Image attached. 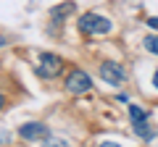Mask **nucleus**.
<instances>
[{"mask_svg":"<svg viewBox=\"0 0 158 147\" xmlns=\"http://www.w3.org/2000/svg\"><path fill=\"white\" fill-rule=\"evenodd\" d=\"M77 26L82 34H108L113 29V24L100 13H82L77 18Z\"/></svg>","mask_w":158,"mask_h":147,"instance_id":"f257e3e1","label":"nucleus"},{"mask_svg":"<svg viewBox=\"0 0 158 147\" xmlns=\"http://www.w3.org/2000/svg\"><path fill=\"white\" fill-rule=\"evenodd\" d=\"M63 68V61L58 55H53V53H42L37 61V76L40 79H53V76H58Z\"/></svg>","mask_w":158,"mask_h":147,"instance_id":"f03ea898","label":"nucleus"},{"mask_svg":"<svg viewBox=\"0 0 158 147\" xmlns=\"http://www.w3.org/2000/svg\"><path fill=\"white\" fill-rule=\"evenodd\" d=\"M19 137L27 142H50V129L45 124H37V121H29V124L19 126Z\"/></svg>","mask_w":158,"mask_h":147,"instance_id":"7ed1b4c3","label":"nucleus"},{"mask_svg":"<svg viewBox=\"0 0 158 147\" xmlns=\"http://www.w3.org/2000/svg\"><path fill=\"white\" fill-rule=\"evenodd\" d=\"M90 89H92L90 74L82 71V68H74V71L69 74V79H66V92H71V95H82V92H90Z\"/></svg>","mask_w":158,"mask_h":147,"instance_id":"20e7f679","label":"nucleus"},{"mask_svg":"<svg viewBox=\"0 0 158 147\" xmlns=\"http://www.w3.org/2000/svg\"><path fill=\"white\" fill-rule=\"evenodd\" d=\"M100 79L108 81V84H113V87H121L127 81V71L116 61H103L100 63Z\"/></svg>","mask_w":158,"mask_h":147,"instance_id":"39448f33","label":"nucleus"},{"mask_svg":"<svg viewBox=\"0 0 158 147\" xmlns=\"http://www.w3.org/2000/svg\"><path fill=\"white\" fill-rule=\"evenodd\" d=\"M74 11H77L74 3H61V6L50 8V18H53V24H63L69 16H74Z\"/></svg>","mask_w":158,"mask_h":147,"instance_id":"423d86ee","label":"nucleus"},{"mask_svg":"<svg viewBox=\"0 0 158 147\" xmlns=\"http://www.w3.org/2000/svg\"><path fill=\"white\" fill-rule=\"evenodd\" d=\"M132 129H135V134L140 137L142 142H150V139H156V129L150 126V121H148V118L135 121V124H132Z\"/></svg>","mask_w":158,"mask_h":147,"instance_id":"0eeeda50","label":"nucleus"},{"mask_svg":"<svg viewBox=\"0 0 158 147\" xmlns=\"http://www.w3.org/2000/svg\"><path fill=\"white\" fill-rule=\"evenodd\" d=\"M129 118H132V124H135V121L150 118V113H148L145 108H140V105H129Z\"/></svg>","mask_w":158,"mask_h":147,"instance_id":"6e6552de","label":"nucleus"},{"mask_svg":"<svg viewBox=\"0 0 158 147\" xmlns=\"http://www.w3.org/2000/svg\"><path fill=\"white\" fill-rule=\"evenodd\" d=\"M142 45H145V50H148V53L158 55V34H148L145 40H142Z\"/></svg>","mask_w":158,"mask_h":147,"instance_id":"1a4fd4ad","label":"nucleus"},{"mask_svg":"<svg viewBox=\"0 0 158 147\" xmlns=\"http://www.w3.org/2000/svg\"><path fill=\"white\" fill-rule=\"evenodd\" d=\"M148 24H150L153 29H158V18H148Z\"/></svg>","mask_w":158,"mask_h":147,"instance_id":"9d476101","label":"nucleus"},{"mask_svg":"<svg viewBox=\"0 0 158 147\" xmlns=\"http://www.w3.org/2000/svg\"><path fill=\"white\" fill-rule=\"evenodd\" d=\"M153 84H156V89H158V71L153 74Z\"/></svg>","mask_w":158,"mask_h":147,"instance_id":"9b49d317","label":"nucleus"},{"mask_svg":"<svg viewBox=\"0 0 158 147\" xmlns=\"http://www.w3.org/2000/svg\"><path fill=\"white\" fill-rule=\"evenodd\" d=\"M6 105V95H3V92H0V108Z\"/></svg>","mask_w":158,"mask_h":147,"instance_id":"f8f14e48","label":"nucleus"},{"mask_svg":"<svg viewBox=\"0 0 158 147\" xmlns=\"http://www.w3.org/2000/svg\"><path fill=\"white\" fill-rule=\"evenodd\" d=\"M8 45V40H6V37H0V47H6Z\"/></svg>","mask_w":158,"mask_h":147,"instance_id":"ddd939ff","label":"nucleus"}]
</instances>
